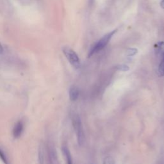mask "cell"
<instances>
[{
  "label": "cell",
  "instance_id": "cell-1",
  "mask_svg": "<svg viewBox=\"0 0 164 164\" xmlns=\"http://www.w3.org/2000/svg\"><path fill=\"white\" fill-rule=\"evenodd\" d=\"M72 122L74 130L76 135L78 144L81 146L84 141V132L80 117L77 114H74L72 117Z\"/></svg>",
  "mask_w": 164,
  "mask_h": 164
},
{
  "label": "cell",
  "instance_id": "cell-2",
  "mask_svg": "<svg viewBox=\"0 0 164 164\" xmlns=\"http://www.w3.org/2000/svg\"><path fill=\"white\" fill-rule=\"evenodd\" d=\"M117 32V30H114L110 33H107L106 35H105L103 37H102L98 42L95 44L92 48L89 51V57H90L92 55H93L94 54L98 52H99L100 51L102 50L106 45L107 44L109 43V41L110 40V39L112 38V37H113V35Z\"/></svg>",
  "mask_w": 164,
  "mask_h": 164
},
{
  "label": "cell",
  "instance_id": "cell-3",
  "mask_svg": "<svg viewBox=\"0 0 164 164\" xmlns=\"http://www.w3.org/2000/svg\"><path fill=\"white\" fill-rule=\"evenodd\" d=\"M62 51L65 57L67 58L68 61L70 62V64L74 67H75L76 69H78L80 67V61L76 52L69 47L63 48Z\"/></svg>",
  "mask_w": 164,
  "mask_h": 164
},
{
  "label": "cell",
  "instance_id": "cell-4",
  "mask_svg": "<svg viewBox=\"0 0 164 164\" xmlns=\"http://www.w3.org/2000/svg\"><path fill=\"white\" fill-rule=\"evenodd\" d=\"M24 130V123L22 120L16 122L13 129V136L15 139L20 138Z\"/></svg>",
  "mask_w": 164,
  "mask_h": 164
},
{
  "label": "cell",
  "instance_id": "cell-5",
  "mask_svg": "<svg viewBox=\"0 0 164 164\" xmlns=\"http://www.w3.org/2000/svg\"><path fill=\"white\" fill-rule=\"evenodd\" d=\"M79 91L76 86H72L69 89V98L71 101H75L79 97Z\"/></svg>",
  "mask_w": 164,
  "mask_h": 164
},
{
  "label": "cell",
  "instance_id": "cell-6",
  "mask_svg": "<svg viewBox=\"0 0 164 164\" xmlns=\"http://www.w3.org/2000/svg\"><path fill=\"white\" fill-rule=\"evenodd\" d=\"M62 151L67 160V164H73L72 156L69 149H68L67 147H64L62 148Z\"/></svg>",
  "mask_w": 164,
  "mask_h": 164
},
{
  "label": "cell",
  "instance_id": "cell-7",
  "mask_svg": "<svg viewBox=\"0 0 164 164\" xmlns=\"http://www.w3.org/2000/svg\"><path fill=\"white\" fill-rule=\"evenodd\" d=\"M161 61L158 67V74L160 76H164V54L160 56Z\"/></svg>",
  "mask_w": 164,
  "mask_h": 164
},
{
  "label": "cell",
  "instance_id": "cell-8",
  "mask_svg": "<svg viewBox=\"0 0 164 164\" xmlns=\"http://www.w3.org/2000/svg\"><path fill=\"white\" fill-rule=\"evenodd\" d=\"M0 158L2 160V161L5 163V164H10L9 160L6 155V154L4 153V151L2 149H0Z\"/></svg>",
  "mask_w": 164,
  "mask_h": 164
},
{
  "label": "cell",
  "instance_id": "cell-9",
  "mask_svg": "<svg viewBox=\"0 0 164 164\" xmlns=\"http://www.w3.org/2000/svg\"><path fill=\"white\" fill-rule=\"evenodd\" d=\"M43 149L41 147H40L39 152H38V160H39V164H44V152Z\"/></svg>",
  "mask_w": 164,
  "mask_h": 164
},
{
  "label": "cell",
  "instance_id": "cell-10",
  "mask_svg": "<svg viewBox=\"0 0 164 164\" xmlns=\"http://www.w3.org/2000/svg\"><path fill=\"white\" fill-rule=\"evenodd\" d=\"M117 69L119 71H122V72H126V71H129V69H130V67L127 65H125V64L119 65L117 67Z\"/></svg>",
  "mask_w": 164,
  "mask_h": 164
},
{
  "label": "cell",
  "instance_id": "cell-11",
  "mask_svg": "<svg viewBox=\"0 0 164 164\" xmlns=\"http://www.w3.org/2000/svg\"><path fill=\"white\" fill-rule=\"evenodd\" d=\"M137 49L136 48H130L129 49H128L127 51V55L129 56V57H132V56H134L135 54H136V53H137Z\"/></svg>",
  "mask_w": 164,
  "mask_h": 164
},
{
  "label": "cell",
  "instance_id": "cell-12",
  "mask_svg": "<svg viewBox=\"0 0 164 164\" xmlns=\"http://www.w3.org/2000/svg\"><path fill=\"white\" fill-rule=\"evenodd\" d=\"M103 164H115V161L111 156H107L104 159Z\"/></svg>",
  "mask_w": 164,
  "mask_h": 164
},
{
  "label": "cell",
  "instance_id": "cell-13",
  "mask_svg": "<svg viewBox=\"0 0 164 164\" xmlns=\"http://www.w3.org/2000/svg\"><path fill=\"white\" fill-rule=\"evenodd\" d=\"M3 46H2V44L1 43H0V54H2L3 53Z\"/></svg>",
  "mask_w": 164,
  "mask_h": 164
},
{
  "label": "cell",
  "instance_id": "cell-14",
  "mask_svg": "<svg viewBox=\"0 0 164 164\" xmlns=\"http://www.w3.org/2000/svg\"><path fill=\"white\" fill-rule=\"evenodd\" d=\"M160 5H161V7L163 8H164V0H162V1L161 2Z\"/></svg>",
  "mask_w": 164,
  "mask_h": 164
}]
</instances>
